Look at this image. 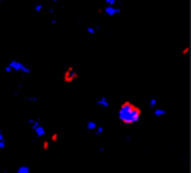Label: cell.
Listing matches in <instances>:
<instances>
[{
  "instance_id": "7a4b0ae2",
  "label": "cell",
  "mask_w": 191,
  "mask_h": 173,
  "mask_svg": "<svg viewBox=\"0 0 191 173\" xmlns=\"http://www.w3.org/2000/svg\"><path fill=\"white\" fill-rule=\"evenodd\" d=\"M7 66H10L12 71H21V72H23V73L31 72L30 67L26 64H24V63L21 62L19 60H11L9 63V65H7Z\"/></svg>"
},
{
  "instance_id": "3957f363",
  "label": "cell",
  "mask_w": 191,
  "mask_h": 173,
  "mask_svg": "<svg viewBox=\"0 0 191 173\" xmlns=\"http://www.w3.org/2000/svg\"><path fill=\"white\" fill-rule=\"evenodd\" d=\"M30 123L32 125L33 130H34L35 134L37 137H43L46 134V130L43 127V125H41L38 121L36 120H30Z\"/></svg>"
},
{
  "instance_id": "2e32d148",
  "label": "cell",
  "mask_w": 191,
  "mask_h": 173,
  "mask_svg": "<svg viewBox=\"0 0 191 173\" xmlns=\"http://www.w3.org/2000/svg\"><path fill=\"white\" fill-rule=\"evenodd\" d=\"M53 2H58V0H53Z\"/></svg>"
},
{
  "instance_id": "6da1fadb",
  "label": "cell",
  "mask_w": 191,
  "mask_h": 173,
  "mask_svg": "<svg viewBox=\"0 0 191 173\" xmlns=\"http://www.w3.org/2000/svg\"><path fill=\"white\" fill-rule=\"evenodd\" d=\"M118 118L119 120L125 124H134L140 120L142 115V111L139 107L131 101H125L121 104L118 109Z\"/></svg>"
},
{
  "instance_id": "8992f818",
  "label": "cell",
  "mask_w": 191,
  "mask_h": 173,
  "mask_svg": "<svg viewBox=\"0 0 191 173\" xmlns=\"http://www.w3.org/2000/svg\"><path fill=\"white\" fill-rule=\"evenodd\" d=\"M98 105L100 106L101 108H107L109 106V104H110V102H109V100L107 99L105 96H102V98H100L98 99Z\"/></svg>"
},
{
  "instance_id": "30bf717a",
  "label": "cell",
  "mask_w": 191,
  "mask_h": 173,
  "mask_svg": "<svg viewBox=\"0 0 191 173\" xmlns=\"http://www.w3.org/2000/svg\"><path fill=\"white\" fill-rule=\"evenodd\" d=\"M97 124L95 123L94 121H90L88 124H87V128H88V130H90V131H93V130L96 129L97 127Z\"/></svg>"
},
{
  "instance_id": "7c38bea8",
  "label": "cell",
  "mask_w": 191,
  "mask_h": 173,
  "mask_svg": "<svg viewBox=\"0 0 191 173\" xmlns=\"http://www.w3.org/2000/svg\"><path fill=\"white\" fill-rule=\"evenodd\" d=\"M105 2L106 4V6H115L116 4V0H105Z\"/></svg>"
},
{
  "instance_id": "9a60e30c",
  "label": "cell",
  "mask_w": 191,
  "mask_h": 173,
  "mask_svg": "<svg viewBox=\"0 0 191 173\" xmlns=\"http://www.w3.org/2000/svg\"><path fill=\"white\" fill-rule=\"evenodd\" d=\"M156 105H157V99H153V98H152V99L150 100V106H151L152 108H154Z\"/></svg>"
},
{
  "instance_id": "e0dca14e",
  "label": "cell",
  "mask_w": 191,
  "mask_h": 173,
  "mask_svg": "<svg viewBox=\"0 0 191 173\" xmlns=\"http://www.w3.org/2000/svg\"><path fill=\"white\" fill-rule=\"evenodd\" d=\"M0 1H2V0H0Z\"/></svg>"
},
{
  "instance_id": "4fadbf2b",
  "label": "cell",
  "mask_w": 191,
  "mask_h": 173,
  "mask_svg": "<svg viewBox=\"0 0 191 173\" xmlns=\"http://www.w3.org/2000/svg\"><path fill=\"white\" fill-rule=\"evenodd\" d=\"M42 8H43V6L41 5V4H37V5H36V7H35V10L36 12H40L41 10H42Z\"/></svg>"
},
{
  "instance_id": "52a82bcc",
  "label": "cell",
  "mask_w": 191,
  "mask_h": 173,
  "mask_svg": "<svg viewBox=\"0 0 191 173\" xmlns=\"http://www.w3.org/2000/svg\"><path fill=\"white\" fill-rule=\"evenodd\" d=\"M6 147V138L2 130L0 129V149H4Z\"/></svg>"
},
{
  "instance_id": "277c9868",
  "label": "cell",
  "mask_w": 191,
  "mask_h": 173,
  "mask_svg": "<svg viewBox=\"0 0 191 173\" xmlns=\"http://www.w3.org/2000/svg\"><path fill=\"white\" fill-rule=\"evenodd\" d=\"M105 12L106 15L113 17V16L119 14L120 12H121V8H120L119 7H115V6H105Z\"/></svg>"
},
{
  "instance_id": "5b68a950",
  "label": "cell",
  "mask_w": 191,
  "mask_h": 173,
  "mask_svg": "<svg viewBox=\"0 0 191 173\" xmlns=\"http://www.w3.org/2000/svg\"><path fill=\"white\" fill-rule=\"evenodd\" d=\"M76 77H77V74L74 71V69H71V67H70V69L66 71L65 74H64V79H65V81H67V82H72Z\"/></svg>"
},
{
  "instance_id": "8fae6325",
  "label": "cell",
  "mask_w": 191,
  "mask_h": 173,
  "mask_svg": "<svg viewBox=\"0 0 191 173\" xmlns=\"http://www.w3.org/2000/svg\"><path fill=\"white\" fill-rule=\"evenodd\" d=\"M87 32L89 34H91V35H94L95 33H96V29H95L93 26H89L87 28Z\"/></svg>"
},
{
  "instance_id": "5bb4252c",
  "label": "cell",
  "mask_w": 191,
  "mask_h": 173,
  "mask_svg": "<svg viewBox=\"0 0 191 173\" xmlns=\"http://www.w3.org/2000/svg\"><path fill=\"white\" fill-rule=\"evenodd\" d=\"M95 130H96V133H97V134H101V133L103 131V127L102 125H98Z\"/></svg>"
},
{
  "instance_id": "ba28073f",
  "label": "cell",
  "mask_w": 191,
  "mask_h": 173,
  "mask_svg": "<svg viewBox=\"0 0 191 173\" xmlns=\"http://www.w3.org/2000/svg\"><path fill=\"white\" fill-rule=\"evenodd\" d=\"M166 114V111L164 109H160V108H157L154 111V115L157 117H161Z\"/></svg>"
},
{
  "instance_id": "9c48e42d",
  "label": "cell",
  "mask_w": 191,
  "mask_h": 173,
  "mask_svg": "<svg viewBox=\"0 0 191 173\" xmlns=\"http://www.w3.org/2000/svg\"><path fill=\"white\" fill-rule=\"evenodd\" d=\"M17 173H31V170L27 166H21L17 170Z\"/></svg>"
}]
</instances>
